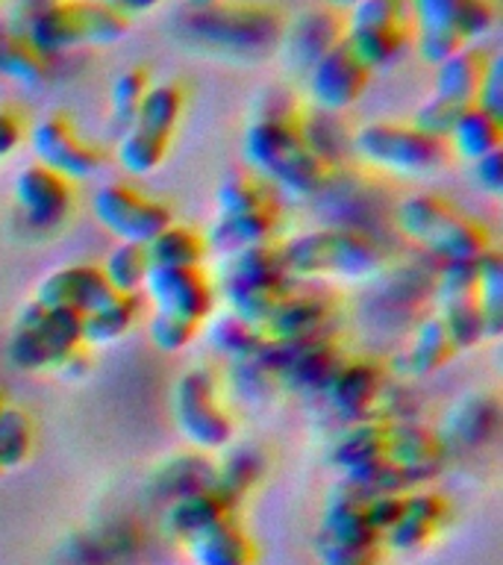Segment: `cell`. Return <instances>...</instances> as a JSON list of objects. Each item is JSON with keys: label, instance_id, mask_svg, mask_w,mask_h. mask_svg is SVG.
<instances>
[{"label": "cell", "instance_id": "obj_32", "mask_svg": "<svg viewBox=\"0 0 503 565\" xmlns=\"http://www.w3.org/2000/svg\"><path fill=\"white\" fill-rule=\"evenodd\" d=\"M344 44L374 74V71L392 68L413 51V24L368 26V30H347L344 26Z\"/></svg>", "mask_w": 503, "mask_h": 565}, {"label": "cell", "instance_id": "obj_27", "mask_svg": "<svg viewBox=\"0 0 503 565\" xmlns=\"http://www.w3.org/2000/svg\"><path fill=\"white\" fill-rule=\"evenodd\" d=\"M489 62H492V51H485L480 42L459 47L453 56L436 65V83H432L430 95L448 100L459 109L474 106Z\"/></svg>", "mask_w": 503, "mask_h": 565}, {"label": "cell", "instance_id": "obj_31", "mask_svg": "<svg viewBox=\"0 0 503 565\" xmlns=\"http://www.w3.org/2000/svg\"><path fill=\"white\" fill-rule=\"evenodd\" d=\"M265 475V457L263 450L254 445H227L221 462H215V477H212V492L218 494L221 501L227 503L229 510L247 498Z\"/></svg>", "mask_w": 503, "mask_h": 565}, {"label": "cell", "instance_id": "obj_24", "mask_svg": "<svg viewBox=\"0 0 503 565\" xmlns=\"http://www.w3.org/2000/svg\"><path fill=\"white\" fill-rule=\"evenodd\" d=\"M503 409L501 401L489 392H474V395L459 397L457 404L450 406L441 424V441L445 448H465L477 450L492 445L494 436L501 433Z\"/></svg>", "mask_w": 503, "mask_h": 565}, {"label": "cell", "instance_id": "obj_51", "mask_svg": "<svg viewBox=\"0 0 503 565\" xmlns=\"http://www.w3.org/2000/svg\"><path fill=\"white\" fill-rule=\"evenodd\" d=\"M56 374H62L65 380H83L88 377V371H92V353H88V348L83 344V348H77L74 353H68L65 360L56 365Z\"/></svg>", "mask_w": 503, "mask_h": 565}, {"label": "cell", "instance_id": "obj_13", "mask_svg": "<svg viewBox=\"0 0 503 565\" xmlns=\"http://www.w3.org/2000/svg\"><path fill=\"white\" fill-rule=\"evenodd\" d=\"M153 312L183 318L192 324H206L218 312V286L203 268H150L145 280Z\"/></svg>", "mask_w": 503, "mask_h": 565}, {"label": "cell", "instance_id": "obj_15", "mask_svg": "<svg viewBox=\"0 0 503 565\" xmlns=\"http://www.w3.org/2000/svg\"><path fill=\"white\" fill-rule=\"evenodd\" d=\"M315 201L333 215L330 227L360 230V233H371V236H379L383 212L388 215L377 189L365 183L351 168H335Z\"/></svg>", "mask_w": 503, "mask_h": 565}, {"label": "cell", "instance_id": "obj_28", "mask_svg": "<svg viewBox=\"0 0 503 565\" xmlns=\"http://www.w3.org/2000/svg\"><path fill=\"white\" fill-rule=\"evenodd\" d=\"M183 545L194 565H254V542L236 515H224Z\"/></svg>", "mask_w": 503, "mask_h": 565}, {"label": "cell", "instance_id": "obj_19", "mask_svg": "<svg viewBox=\"0 0 503 565\" xmlns=\"http://www.w3.org/2000/svg\"><path fill=\"white\" fill-rule=\"evenodd\" d=\"M386 459L409 477L415 489H421L441 471L448 448L439 430L424 422H386Z\"/></svg>", "mask_w": 503, "mask_h": 565}, {"label": "cell", "instance_id": "obj_55", "mask_svg": "<svg viewBox=\"0 0 503 565\" xmlns=\"http://www.w3.org/2000/svg\"><path fill=\"white\" fill-rule=\"evenodd\" d=\"M7 401H9V397H7V395H3V392H0V406L7 404Z\"/></svg>", "mask_w": 503, "mask_h": 565}, {"label": "cell", "instance_id": "obj_30", "mask_svg": "<svg viewBox=\"0 0 503 565\" xmlns=\"http://www.w3.org/2000/svg\"><path fill=\"white\" fill-rule=\"evenodd\" d=\"M503 141V118L485 113L480 106H468L465 113L459 115L453 127L445 136V145L450 150V159H462L465 166L477 159L489 157L494 150H501Z\"/></svg>", "mask_w": 503, "mask_h": 565}, {"label": "cell", "instance_id": "obj_35", "mask_svg": "<svg viewBox=\"0 0 503 565\" xmlns=\"http://www.w3.org/2000/svg\"><path fill=\"white\" fill-rule=\"evenodd\" d=\"M185 104H189V92H185L183 83H176V79L153 83L130 127H139L141 132H150L157 139L174 141L176 127L185 115Z\"/></svg>", "mask_w": 503, "mask_h": 565}, {"label": "cell", "instance_id": "obj_7", "mask_svg": "<svg viewBox=\"0 0 503 565\" xmlns=\"http://www.w3.org/2000/svg\"><path fill=\"white\" fill-rule=\"evenodd\" d=\"M277 245L250 247L245 254L227 256L224 271H221L218 298H224V307L259 327L271 316L274 307L295 289V280L282 268Z\"/></svg>", "mask_w": 503, "mask_h": 565}, {"label": "cell", "instance_id": "obj_46", "mask_svg": "<svg viewBox=\"0 0 503 565\" xmlns=\"http://www.w3.org/2000/svg\"><path fill=\"white\" fill-rule=\"evenodd\" d=\"M383 542H368V545H342L318 551L321 565H383Z\"/></svg>", "mask_w": 503, "mask_h": 565}, {"label": "cell", "instance_id": "obj_6", "mask_svg": "<svg viewBox=\"0 0 503 565\" xmlns=\"http://www.w3.org/2000/svg\"><path fill=\"white\" fill-rule=\"evenodd\" d=\"M351 153L362 166L379 168L397 177H432L450 162L445 139L418 130L413 121H379L362 124L351 132Z\"/></svg>", "mask_w": 503, "mask_h": 565}, {"label": "cell", "instance_id": "obj_42", "mask_svg": "<svg viewBox=\"0 0 503 565\" xmlns=\"http://www.w3.org/2000/svg\"><path fill=\"white\" fill-rule=\"evenodd\" d=\"M168 153H171V141L141 132L139 127H127V130L118 132L115 159L130 177L157 174L159 168L165 166Z\"/></svg>", "mask_w": 503, "mask_h": 565}, {"label": "cell", "instance_id": "obj_5", "mask_svg": "<svg viewBox=\"0 0 503 565\" xmlns=\"http://www.w3.org/2000/svg\"><path fill=\"white\" fill-rule=\"evenodd\" d=\"M392 221L436 263L480 259L492 250L489 230L439 194H409L392 210Z\"/></svg>", "mask_w": 503, "mask_h": 565}, {"label": "cell", "instance_id": "obj_18", "mask_svg": "<svg viewBox=\"0 0 503 565\" xmlns=\"http://www.w3.org/2000/svg\"><path fill=\"white\" fill-rule=\"evenodd\" d=\"M368 494L351 480H339L330 489L321 512V524L315 530V551L342 545H368V542H383L379 533L368 524L365 515Z\"/></svg>", "mask_w": 503, "mask_h": 565}, {"label": "cell", "instance_id": "obj_23", "mask_svg": "<svg viewBox=\"0 0 503 565\" xmlns=\"http://www.w3.org/2000/svg\"><path fill=\"white\" fill-rule=\"evenodd\" d=\"M282 233V210L268 206V210L242 212V215H215L210 230L203 233L210 254L236 256L250 247L277 245Z\"/></svg>", "mask_w": 503, "mask_h": 565}, {"label": "cell", "instance_id": "obj_48", "mask_svg": "<svg viewBox=\"0 0 503 565\" xmlns=\"http://www.w3.org/2000/svg\"><path fill=\"white\" fill-rule=\"evenodd\" d=\"M477 106L485 109V113L503 118V60L501 53H492V62L485 68L483 86H480V95H477Z\"/></svg>", "mask_w": 503, "mask_h": 565}, {"label": "cell", "instance_id": "obj_50", "mask_svg": "<svg viewBox=\"0 0 503 565\" xmlns=\"http://www.w3.org/2000/svg\"><path fill=\"white\" fill-rule=\"evenodd\" d=\"M26 141L24 115L12 106H0V162L15 153Z\"/></svg>", "mask_w": 503, "mask_h": 565}, {"label": "cell", "instance_id": "obj_44", "mask_svg": "<svg viewBox=\"0 0 503 565\" xmlns=\"http://www.w3.org/2000/svg\"><path fill=\"white\" fill-rule=\"evenodd\" d=\"M150 86H153V79H150V71L145 65H130V68H124L113 79V88H109V115H113V124L118 130H127L136 121L141 100H145Z\"/></svg>", "mask_w": 503, "mask_h": 565}, {"label": "cell", "instance_id": "obj_38", "mask_svg": "<svg viewBox=\"0 0 503 565\" xmlns=\"http://www.w3.org/2000/svg\"><path fill=\"white\" fill-rule=\"evenodd\" d=\"M148 256L150 268H203L210 247L203 233L171 221L159 236L148 242Z\"/></svg>", "mask_w": 503, "mask_h": 565}, {"label": "cell", "instance_id": "obj_47", "mask_svg": "<svg viewBox=\"0 0 503 565\" xmlns=\"http://www.w3.org/2000/svg\"><path fill=\"white\" fill-rule=\"evenodd\" d=\"M468 174H471V183H474L477 192L497 198L503 192V153L494 150L489 157L477 159V162L468 166Z\"/></svg>", "mask_w": 503, "mask_h": 565}, {"label": "cell", "instance_id": "obj_17", "mask_svg": "<svg viewBox=\"0 0 503 565\" xmlns=\"http://www.w3.org/2000/svg\"><path fill=\"white\" fill-rule=\"evenodd\" d=\"M335 318H339V309L327 291L291 289L274 307L271 316L265 318L263 330L274 342H307V339L333 335Z\"/></svg>", "mask_w": 503, "mask_h": 565}, {"label": "cell", "instance_id": "obj_1", "mask_svg": "<svg viewBox=\"0 0 503 565\" xmlns=\"http://www.w3.org/2000/svg\"><path fill=\"white\" fill-rule=\"evenodd\" d=\"M282 12L265 0H218L212 7L185 9L180 39L194 51L236 62H256L280 51Z\"/></svg>", "mask_w": 503, "mask_h": 565}, {"label": "cell", "instance_id": "obj_49", "mask_svg": "<svg viewBox=\"0 0 503 565\" xmlns=\"http://www.w3.org/2000/svg\"><path fill=\"white\" fill-rule=\"evenodd\" d=\"M400 507H404V494H371L368 498L365 515H368L371 527L379 533V539L386 536V530L397 521Z\"/></svg>", "mask_w": 503, "mask_h": 565}, {"label": "cell", "instance_id": "obj_36", "mask_svg": "<svg viewBox=\"0 0 503 565\" xmlns=\"http://www.w3.org/2000/svg\"><path fill=\"white\" fill-rule=\"evenodd\" d=\"M268 206H280L277 194L250 168H229L215 185V215H242Z\"/></svg>", "mask_w": 503, "mask_h": 565}, {"label": "cell", "instance_id": "obj_40", "mask_svg": "<svg viewBox=\"0 0 503 565\" xmlns=\"http://www.w3.org/2000/svg\"><path fill=\"white\" fill-rule=\"evenodd\" d=\"M139 295H115L104 307L83 316V344H115L139 321Z\"/></svg>", "mask_w": 503, "mask_h": 565}, {"label": "cell", "instance_id": "obj_26", "mask_svg": "<svg viewBox=\"0 0 503 565\" xmlns=\"http://www.w3.org/2000/svg\"><path fill=\"white\" fill-rule=\"evenodd\" d=\"M457 353L459 348L450 339L448 327L439 318V312H430V316H424L421 321L413 324V335H409V342H406V348L395 362V374L404 380L427 377V374H436L439 369H445Z\"/></svg>", "mask_w": 503, "mask_h": 565}, {"label": "cell", "instance_id": "obj_8", "mask_svg": "<svg viewBox=\"0 0 503 565\" xmlns=\"http://www.w3.org/2000/svg\"><path fill=\"white\" fill-rule=\"evenodd\" d=\"M77 348H83V318L68 309L44 307L33 298L15 316L7 360L18 371H53Z\"/></svg>", "mask_w": 503, "mask_h": 565}, {"label": "cell", "instance_id": "obj_10", "mask_svg": "<svg viewBox=\"0 0 503 565\" xmlns=\"http://www.w3.org/2000/svg\"><path fill=\"white\" fill-rule=\"evenodd\" d=\"M26 141H30V150L39 166L51 168L71 183L100 174L109 162L106 148L88 139L77 127V121L60 109L42 115L33 127H26Z\"/></svg>", "mask_w": 503, "mask_h": 565}, {"label": "cell", "instance_id": "obj_34", "mask_svg": "<svg viewBox=\"0 0 503 565\" xmlns=\"http://www.w3.org/2000/svg\"><path fill=\"white\" fill-rule=\"evenodd\" d=\"M203 333H206V342L218 356L229 362V365H236V362H247L254 360L256 353L263 351L265 342H268V335L259 324L254 321H247V318L236 316V312H215V316L201 327Z\"/></svg>", "mask_w": 503, "mask_h": 565}, {"label": "cell", "instance_id": "obj_16", "mask_svg": "<svg viewBox=\"0 0 503 565\" xmlns=\"http://www.w3.org/2000/svg\"><path fill=\"white\" fill-rule=\"evenodd\" d=\"M386 383L388 374L383 371V365L371 360H347L339 374L330 380V386L324 388L321 397L344 427V424L377 418V406Z\"/></svg>", "mask_w": 503, "mask_h": 565}, {"label": "cell", "instance_id": "obj_39", "mask_svg": "<svg viewBox=\"0 0 503 565\" xmlns=\"http://www.w3.org/2000/svg\"><path fill=\"white\" fill-rule=\"evenodd\" d=\"M224 515H236V512L229 510L227 503L221 501L218 494L206 489V492H194L185 494L180 501H171L165 507V530L180 542H189L194 533H201L210 524L221 521Z\"/></svg>", "mask_w": 503, "mask_h": 565}, {"label": "cell", "instance_id": "obj_14", "mask_svg": "<svg viewBox=\"0 0 503 565\" xmlns=\"http://www.w3.org/2000/svg\"><path fill=\"white\" fill-rule=\"evenodd\" d=\"M371 83V71L356 60L347 44H335L307 71V95L315 113L339 115L351 109Z\"/></svg>", "mask_w": 503, "mask_h": 565}, {"label": "cell", "instance_id": "obj_37", "mask_svg": "<svg viewBox=\"0 0 503 565\" xmlns=\"http://www.w3.org/2000/svg\"><path fill=\"white\" fill-rule=\"evenodd\" d=\"M0 77L24 88H39L51 77V56H44L24 33H0Z\"/></svg>", "mask_w": 503, "mask_h": 565}, {"label": "cell", "instance_id": "obj_20", "mask_svg": "<svg viewBox=\"0 0 503 565\" xmlns=\"http://www.w3.org/2000/svg\"><path fill=\"white\" fill-rule=\"evenodd\" d=\"M115 295L118 291H113V286L106 282L100 265L92 263L62 265V268L47 274L35 289L39 303L51 309H68V312H77L79 318L100 309Z\"/></svg>", "mask_w": 503, "mask_h": 565}, {"label": "cell", "instance_id": "obj_33", "mask_svg": "<svg viewBox=\"0 0 503 565\" xmlns=\"http://www.w3.org/2000/svg\"><path fill=\"white\" fill-rule=\"evenodd\" d=\"M383 457H386V422L379 418L344 424L330 448V466L339 468L342 477L356 475Z\"/></svg>", "mask_w": 503, "mask_h": 565}, {"label": "cell", "instance_id": "obj_9", "mask_svg": "<svg viewBox=\"0 0 503 565\" xmlns=\"http://www.w3.org/2000/svg\"><path fill=\"white\" fill-rule=\"evenodd\" d=\"M174 424L194 450H224L233 441V415L221 397L218 374L206 365L183 371L171 392Z\"/></svg>", "mask_w": 503, "mask_h": 565}, {"label": "cell", "instance_id": "obj_25", "mask_svg": "<svg viewBox=\"0 0 503 565\" xmlns=\"http://www.w3.org/2000/svg\"><path fill=\"white\" fill-rule=\"evenodd\" d=\"M450 503L436 492H424V489H413L404 494V507L400 515L383 536V547L397 551V554H413L421 551L424 545H430V539L441 530V524L448 521Z\"/></svg>", "mask_w": 503, "mask_h": 565}, {"label": "cell", "instance_id": "obj_21", "mask_svg": "<svg viewBox=\"0 0 503 565\" xmlns=\"http://www.w3.org/2000/svg\"><path fill=\"white\" fill-rule=\"evenodd\" d=\"M344 42V12L333 3L303 9L291 26L282 30L280 51L286 53L289 65L307 74L327 51Z\"/></svg>", "mask_w": 503, "mask_h": 565}, {"label": "cell", "instance_id": "obj_53", "mask_svg": "<svg viewBox=\"0 0 503 565\" xmlns=\"http://www.w3.org/2000/svg\"><path fill=\"white\" fill-rule=\"evenodd\" d=\"M212 3H218V0H185V7L189 9H203V7H212Z\"/></svg>", "mask_w": 503, "mask_h": 565}, {"label": "cell", "instance_id": "obj_45", "mask_svg": "<svg viewBox=\"0 0 503 565\" xmlns=\"http://www.w3.org/2000/svg\"><path fill=\"white\" fill-rule=\"evenodd\" d=\"M150 344L162 353H180L201 335V324L183 321V318L162 316V312H150L148 321Z\"/></svg>", "mask_w": 503, "mask_h": 565}, {"label": "cell", "instance_id": "obj_22", "mask_svg": "<svg viewBox=\"0 0 503 565\" xmlns=\"http://www.w3.org/2000/svg\"><path fill=\"white\" fill-rule=\"evenodd\" d=\"M465 0H409L413 47L427 65H439L465 47L459 33V12Z\"/></svg>", "mask_w": 503, "mask_h": 565}, {"label": "cell", "instance_id": "obj_43", "mask_svg": "<svg viewBox=\"0 0 503 565\" xmlns=\"http://www.w3.org/2000/svg\"><path fill=\"white\" fill-rule=\"evenodd\" d=\"M100 271H104L106 282L113 286V291H118V295H139L150 274L148 245L118 242L104 259V265H100Z\"/></svg>", "mask_w": 503, "mask_h": 565}, {"label": "cell", "instance_id": "obj_12", "mask_svg": "<svg viewBox=\"0 0 503 565\" xmlns=\"http://www.w3.org/2000/svg\"><path fill=\"white\" fill-rule=\"evenodd\" d=\"M12 203L33 236H53L74 212V183L51 168L30 162L12 180Z\"/></svg>", "mask_w": 503, "mask_h": 565}, {"label": "cell", "instance_id": "obj_2", "mask_svg": "<svg viewBox=\"0 0 503 565\" xmlns=\"http://www.w3.org/2000/svg\"><path fill=\"white\" fill-rule=\"evenodd\" d=\"M303 118V115H300ZM300 118H250L245 130L247 168L289 201H315L333 168L315 157Z\"/></svg>", "mask_w": 503, "mask_h": 565}, {"label": "cell", "instance_id": "obj_3", "mask_svg": "<svg viewBox=\"0 0 503 565\" xmlns=\"http://www.w3.org/2000/svg\"><path fill=\"white\" fill-rule=\"evenodd\" d=\"M282 268L291 280H374L388 265L383 238L360 230L324 227L298 233L277 245Z\"/></svg>", "mask_w": 503, "mask_h": 565}, {"label": "cell", "instance_id": "obj_4", "mask_svg": "<svg viewBox=\"0 0 503 565\" xmlns=\"http://www.w3.org/2000/svg\"><path fill=\"white\" fill-rule=\"evenodd\" d=\"M130 24L132 18L124 15L113 0H24V9L18 12V33L51 60L83 44L106 47L121 42Z\"/></svg>", "mask_w": 503, "mask_h": 565}, {"label": "cell", "instance_id": "obj_52", "mask_svg": "<svg viewBox=\"0 0 503 565\" xmlns=\"http://www.w3.org/2000/svg\"><path fill=\"white\" fill-rule=\"evenodd\" d=\"M115 7L121 9L124 15H145V12H150V9H157L162 0H113Z\"/></svg>", "mask_w": 503, "mask_h": 565}, {"label": "cell", "instance_id": "obj_11", "mask_svg": "<svg viewBox=\"0 0 503 565\" xmlns=\"http://www.w3.org/2000/svg\"><path fill=\"white\" fill-rule=\"evenodd\" d=\"M92 212L97 224L115 236V242L148 245L150 238L174 221L171 206L150 198L132 183H106L92 194Z\"/></svg>", "mask_w": 503, "mask_h": 565}, {"label": "cell", "instance_id": "obj_54", "mask_svg": "<svg viewBox=\"0 0 503 565\" xmlns=\"http://www.w3.org/2000/svg\"><path fill=\"white\" fill-rule=\"evenodd\" d=\"M330 3H333V7H339V9H347V7H353L356 0H330Z\"/></svg>", "mask_w": 503, "mask_h": 565}, {"label": "cell", "instance_id": "obj_41", "mask_svg": "<svg viewBox=\"0 0 503 565\" xmlns=\"http://www.w3.org/2000/svg\"><path fill=\"white\" fill-rule=\"evenodd\" d=\"M35 424L26 409L12 401L0 406V475L15 471L33 457Z\"/></svg>", "mask_w": 503, "mask_h": 565}, {"label": "cell", "instance_id": "obj_29", "mask_svg": "<svg viewBox=\"0 0 503 565\" xmlns=\"http://www.w3.org/2000/svg\"><path fill=\"white\" fill-rule=\"evenodd\" d=\"M212 477H215V462L201 450H185V454L165 459L150 475V489L159 501L171 503L185 498V494L212 489Z\"/></svg>", "mask_w": 503, "mask_h": 565}]
</instances>
